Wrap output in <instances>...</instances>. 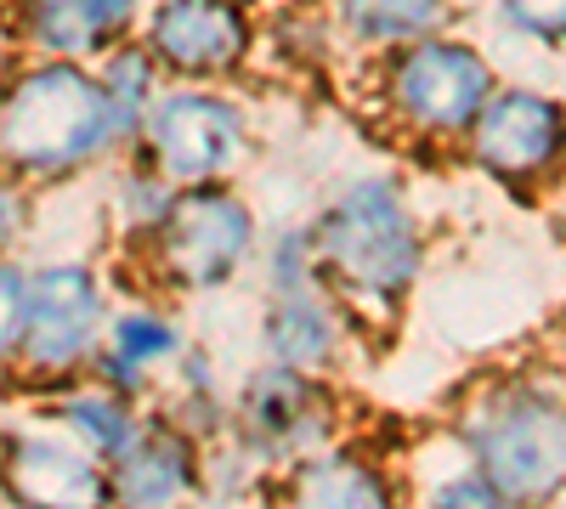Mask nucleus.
<instances>
[{
  "instance_id": "obj_1",
  "label": "nucleus",
  "mask_w": 566,
  "mask_h": 509,
  "mask_svg": "<svg viewBox=\"0 0 566 509\" xmlns=\"http://www.w3.org/2000/svg\"><path fill=\"white\" fill-rule=\"evenodd\" d=\"M312 233L323 289L346 306L357 335L391 329L419 289L424 261H431V238H424L408 188L386 170L346 176L312 215Z\"/></svg>"
},
{
  "instance_id": "obj_2",
  "label": "nucleus",
  "mask_w": 566,
  "mask_h": 509,
  "mask_svg": "<svg viewBox=\"0 0 566 509\" xmlns=\"http://www.w3.org/2000/svg\"><path fill=\"white\" fill-rule=\"evenodd\" d=\"M119 153L97 63L34 57L0 85V170L45 188Z\"/></svg>"
},
{
  "instance_id": "obj_3",
  "label": "nucleus",
  "mask_w": 566,
  "mask_h": 509,
  "mask_svg": "<svg viewBox=\"0 0 566 509\" xmlns=\"http://www.w3.org/2000/svg\"><path fill=\"white\" fill-rule=\"evenodd\" d=\"M448 436L476 458L504 503L566 498V385L544 374H493L453 407Z\"/></svg>"
},
{
  "instance_id": "obj_4",
  "label": "nucleus",
  "mask_w": 566,
  "mask_h": 509,
  "mask_svg": "<svg viewBox=\"0 0 566 509\" xmlns=\"http://www.w3.org/2000/svg\"><path fill=\"white\" fill-rule=\"evenodd\" d=\"M493 91H499L493 57L453 29L419 34L374 57V103H380L386 125L431 148H459Z\"/></svg>"
},
{
  "instance_id": "obj_5",
  "label": "nucleus",
  "mask_w": 566,
  "mask_h": 509,
  "mask_svg": "<svg viewBox=\"0 0 566 509\" xmlns=\"http://www.w3.org/2000/svg\"><path fill=\"white\" fill-rule=\"evenodd\" d=\"M261 250V215L232 181H205L181 188L170 215L142 238L154 284L176 295H221L239 284L244 266H255Z\"/></svg>"
},
{
  "instance_id": "obj_6",
  "label": "nucleus",
  "mask_w": 566,
  "mask_h": 509,
  "mask_svg": "<svg viewBox=\"0 0 566 509\" xmlns=\"http://www.w3.org/2000/svg\"><path fill=\"white\" fill-rule=\"evenodd\" d=\"M136 153L159 165L176 188L232 181L255 153V125H250V108L227 85L170 79L136 136Z\"/></svg>"
},
{
  "instance_id": "obj_7",
  "label": "nucleus",
  "mask_w": 566,
  "mask_h": 509,
  "mask_svg": "<svg viewBox=\"0 0 566 509\" xmlns=\"http://www.w3.org/2000/svg\"><path fill=\"white\" fill-rule=\"evenodd\" d=\"M108 289L103 277L80 261H52L34 272L29 295V329L18 346L12 374L34 391H57L80 374H91L103 340H108Z\"/></svg>"
},
{
  "instance_id": "obj_8",
  "label": "nucleus",
  "mask_w": 566,
  "mask_h": 509,
  "mask_svg": "<svg viewBox=\"0 0 566 509\" xmlns=\"http://www.w3.org/2000/svg\"><path fill=\"white\" fill-rule=\"evenodd\" d=\"M459 153L504 193H544L566 176V97L527 79H499Z\"/></svg>"
},
{
  "instance_id": "obj_9",
  "label": "nucleus",
  "mask_w": 566,
  "mask_h": 509,
  "mask_svg": "<svg viewBox=\"0 0 566 509\" xmlns=\"http://www.w3.org/2000/svg\"><path fill=\"white\" fill-rule=\"evenodd\" d=\"M346 402L335 391V374H312L295 362L261 357L232 391V436L255 447L272 470L340 442Z\"/></svg>"
},
{
  "instance_id": "obj_10",
  "label": "nucleus",
  "mask_w": 566,
  "mask_h": 509,
  "mask_svg": "<svg viewBox=\"0 0 566 509\" xmlns=\"http://www.w3.org/2000/svg\"><path fill=\"white\" fill-rule=\"evenodd\" d=\"M255 0H159L142 12V45L159 57L170 79L227 85L261 52Z\"/></svg>"
},
{
  "instance_id": "obj_11",
  "label": "nucleus",
  "mask_w": 566,
  "mask_h": 509,
  "mask_svg": "<svg viewBox=\"0 0 566 509\" xmlns=\"http://www.w3.org/2000/svg\"><path fill=\"white\" fill-rule=\"evenodd\" d=\"M199 492H210L205 442L187 436L170 413H148L136 425V436L108 458V498L114 503L154 509V503H187Z\"/></svg>"
},
{
  "instance_id": "obj_12",
  "label": "nucleus",
  "mask_w": 566,
  "mask_h": 509,
  "mask_svg": "<svg viewBox=\"0 0 566 509\" xmlns=\"http://www.w3.org/2000/svg\"><path fill=\"white\" fill-rule=\"evenodd\" d=\"M0 487L18 503L63 509V503H108V465L85 453L69 431L12 436L0 458Z\"/></svg>"
},
{
  "instance_id": "obj_13",
  "label": "nucleus",
  "mask_w": 566,
  "mask_h": 509,
  "mask_svg": "<svg viewBox=\"0 0 566 509\" xmlns=\"http://www.w3.org/2000/svg\"><path fill=\"white\" fill-rule=\"evenodd\" d=\"M402 492L408 487L386 458L346 447V442H328V447L295 458V465H283L277 481H272V498L312 503V509H386Z\"/></svg>"
},
{
  "instance_id": "obj_14",
  "label": "nucleus",
  "mask_w": 566,
  "mask_h": 509,
  "mask_svg": "<svg viewBox=\"0 0 566 509\" xmlns=\"http://www.w3.org/2000/svg\"><path fill=\"white\" fill-rule=\"evenodd\" d=\"M357 322L346 317V306L317 289H295V295H266L261 306V357L272 362H295L312 374H340V362L352 357Z\"/></svg>"
},
{
  "instance_id": "obj_15",
  "label": "nucleus",
  "mask_w": 566,
  "mask_h": 509,
  "mask_svg": "<svg viewBox=\"0 0 566 509\" xmlns=\"http://www.w3.org/2000/svg\"><path fill=\"white\" fill-rule=\"evenodd\" d=\"M181 351H187L181 322L165 306H154V300L119 306L108 317V340H103L97 362H91V374H97L103 385H114V391H125L130 402H142L176 368Z\"/></svg>"
},
{
  "instance_id": "obj_16",
  "label": "nucleus",
  "mask_w": 566,
  "mask_h": 509,
  "mask_svg": "<svg viewBox=\"0 0 566 509\" xmlns=\"http://www.w3.org/2000/svg\"><path fill=\"white\" fill-rule=\"evenodd\" d=\"M323 18L340 45L380 57L419 34L453 29V0H323Z\"/></svg>"
},
{
  "instance_id": "obj_17",
  "label": "nucleus",
  "mask_w": 566,
  "mask_h": 509,
  "mask_svg": "<svg viewBox=\"0 0 566 509\" xmlns=\"http://www.w3.org/2000/svg\"><path fill=\"white\" fill-rule=\"evenodd\" d=\"M97 79H103V97H108V114H114V130H119V153H130L142 125L154 114V103H159V91L170 85V74L159 68V57L148 45H142V34H125L97 57Z\"/></svg>"
},
{
  "instance_id": "obj_18",
  "label": "nucleus",
  "mask_w": 566,
  "mask_h": 509,
  "mask_svg": "<svg viewBox=\"0 0 566 509\" xmlns=\"http://www.w3.org/2000/svg\"><path fill=\"white\" fill-rule=\"evenodd\" d=\"M52 420L85 447V453H97L103 465L136 436V425L148 420V413H136V402L114 385H103L97 374H91L85 385H63L57 402H52Z\"/></svg>"
},
{
  "instance_id": "obj_19",
  "label": "nucleus",
  "mask_w": 566,
  "mask_h": 509,
  "mask_svg": "<svg viewBox=\"0 0 566 509\" xmlns=\"http://www.w3.org/2000/svg\"><path fill=\"white\" fill-rule=\"evenodd\" d=\"M18 34L34 57L97 63L108 52V34L91 23L80 0H18Z\"/></svg>"
},
{
  "instance_id": "obj_20",
  "label": "nucleus",
  "mask_w": 566,
  "mask_h": 509,
  "mask_svg": "<svg viewBox=\"0 0 566 509\" xmlns=\"http://www.w3.org/2000/svg\"><path fill=\"white\" fill-rule=\"evenodd\" d=\"M255 266H261L266 295L317 289V284H323V261H317V233H312V221H283V226H272V233H261Z\"/></svg>"
},
{
  "instance_id": "obj_21",
  "label": "nucleus",
  "mask_w": 566,
  "mask_h": 509,
  "mask_svg": "<svg viewBox=\"0 0 566 509\" xmlns=\"http://www.w3.org/2000/svg\"><path fill=\"white\" fill-rule=\"evenodd\" d=\"M130 165H125V176H119V188H114V210H119V226H125V238H148L154 226L170 215V204H176V181L159 170V165H148L136 148L125 153Z\"/></svg>"
},
{
  "instance_id": "obj_22",
  "label": "nucleus",
  "mask_w": 566,
  "mask_h": 509,
  "mask_svg": "<svg viewBox=\"0 0 566 509\" xmlns=\"http://www.w3.org/2000/svg\"><path fill=\"white\" fill-rule=\"evenodd\" d=\"M408 492L413 498H424V503H448V509H499L504 498H499V487L482 476V465L470 458L459 442H453V458L442 470H431L424 481H408Z\"/></svg>"
},
{
  "instance_id": "obj_23",
  "label": "nucleus",
  "mask_w": 566,
  "mask_h": 509,
  "mask_svg": "<svg viewBox=\"0 0 566 509\" xmlns=\"http://www.w3.org/2000/svg\"><path fill=\"white\" fill-rule=\"evenodd\" d=\"M493 18L510 40L538 45V52H566V0H493Z\"/></svg>"
},
{
  "instance_id": "obj_24",
  "label": "nucleus",
  "mask_w": 566,
  "mask_h": 509,
  "mask_svg": "<svg viewBox=\"0 0 566 509\" xmlns=\"http://www.w3.org/2000/svg\"><path fill=\"white\" fill-rule=\"evenodd\" d=\"M29 295H34V272L0 255V368L18 362V346L29 329Z\"/></svg>"
},
{
  "instance_id": "obj_25",
  "label": "nucleus",
  "mask_w": 566,
  "mask_h": 509,
  "mask_svg": "<svg viewBox=\"0 0 566 509\" xmlns=\"http://www.w3.org/2000/svg\"><path fill=\"white\" fill-rule=\"evenodd\" d=\"M29 226V181L0 170V255H7Z\"/></svg>"
},
{
  "instance_id": "obj_26",
  "label": "nucleus",
  "mask_w": 566,
  "mask_h": 509,
  "mask_svg": "<svg viewBox=\"0 0 566 509\" xmlns=\"http://www.w3.org/2000/svg\"><path fill=\"white\" fill-rule=\"evenodd\" d=\"M80 7L91 12V23L108 34V45L142 29V0H80Z\"/></svg>"
},
{
  "instance_id": "obj_27",
  "label": "nucleus",
  "mask_w": 566,
  "mask_h": 509,
  "mask_svg": "<svg viewBox=\"0 0 566 509\" xmlns=\"http://www.w3.org/2000/svg\"><path fill=\"white\" fill-rule=\"evenodd\" d=\"M255 7H295V0H255Z\"/></svg>"
}]
</instances>
